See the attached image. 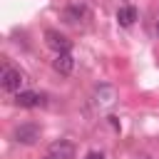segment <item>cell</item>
<instances>
[{"instance_id":"cell-12","label":"cell","mask_w":159,"mask_h":159,"mask_svg":"<svg viewBox=\"0 0 159 159\" xmlns=\"http://www.w3.org/2000/svg\"><path fill=\"white\" fill-rule=\"evenodd\" d=\"M142 159H149V157H142Z\"/></svg>"},{"instance_id":"cell-6","label":"cell","mask_w":159,"mask_h":159,"mask_svg":"<svg viewBox=\"0 0 159 159\" xmlns=\"http://www.w3.org/2000/svg\"><path fill=\"white\" fill-rule=\"evenodd\" d=\"M15 104L17 107H25V109H32V107L45 104V97L40 92H35V89H22V92L15 94Z\"/></svg>"},{"instance_id":"cell-2","label":"cell","mask_w":159,"mask_h":159,"mask_svg":"<svg viewBox=\"0 0 159 159\" xmlns=\"http://www.w3.org/2000/svg\"><path fill=\"white\" fill-rule=\"evenodd\" d=\"M22 72L20 70H15V67H10V65H5L2 67V77H0V84H2V89L5 92H20V87H22Z\"/></svg>"},{"instance_id":"cell-7","label":"cell","mask_w":159,"mask_h":159,"mask_svg":"<svg viewBox=\"0 0 159 159\" xmlns=\"http://www.w3.org/2000/svg\"><path fill=\"white\" fill-rule=\"evenodd\" d=\"M89 12H87V5L84 2H72V5H67L65 7V12H62V17H65V22H82L84 17H87Z\"/></svg>"},{"instance_id":"cell-8","label":"cell","mask_w":159,"mask_h":159,"mask_svg":"<svg viewBox=\"0 0 159 159\" xmlns=\"http://www.w3.org/2000/svg\"><path fill=\"white\" fill-rule=\"evenodd\" d=\"M52 70L60 72V75H70V72L75 70V57H72L70 52H60V55H55V60H52Z\"/></svg>"},{"instance_id":"cell-5","label":"cell","mask_w":159,"mask_h":159,"mask_svg":"<svg viewBox=\"0 0 159 159\" xmlns=\"http://www.w3.org/2000/svg\"><path fill=\"white\" fill-rule=\"evenodd\" d=\"M94 107H99V109H107V107H112L114 104V99H117V94H114V89L109 87V84H97L94 87Z\"/></svg>"},{"instance_id":"cell-1","label":"cell","mask_w":159,"mask_h":159,"mask_svg":"<svg viewBox=\"0 0 159 159\" xmlns=\"http://www.w3.org/2000/svg\"><path fill=\"white\" fill-rule=\"evenodd\" d=\"M12 139L17 142V144H35L37 139H40V127L35 124V122H22V124H17L15 127V132H12Z\"/></svg>"},{"instance_id":"cell-4","label":"cell","mask_w":159,"mask_h":159,"mask_svg":"<svg viewBox=\"0 0 159 159\" xmlns=\"http://www.w3.org/2000/svg\"><path fill=\"white\" fill-rule=\"evenodd\" d=\"M47 157H52V159H75V144L67 142V139H57V142L50 144Z\"/></svg>"},{"instance_id":"cell-9","label":"cell","mask_w":159,"mask_h":159,"mask_svg":"<svg viewBox=\"0 0 159 159\" xmlns=\"http://www.w3.org/2000/svg\"><path fill=\"white\" fill-rule=\"evenodd\" d=\"M134 20H137V7H134V5H122V7L117 10V22H119L122 27L134 25Z\"/></svg>"},{"instance_id":"cell-11","label":"cell","mask_w":159,"mask_h":159,"mask_svg":"<svg viewBox=\"0 0 159 159\" xmlns=\"http://www.w3.org/2000/svg\"><path fill=\"white\" fill-rule=\"evenodd\" d=\"M157 35H159V20H157Z\"/></svg>"},{"instance_id":"cell-3","label":"cell","mask_w":159,"mask_h":159,"mask_svg":"<svg viewBox=\"0 0 159 159\" xmlns=\"http://www.w3.org/2000/svg\"><path fill=\"white\" fill-rule=\"evenodd\" d=\"M45 42H47V47L55 50V55L70 52V50H72V42H70L62 32H57V30H45Z\"/></svg>"},{"instance_id":"cell-10","label":"cell","mask_w":159,"mask_h":159,"mask_svg":"<svg viewBox=\"0 0 159 159\" xmlns=\"http://www.w3.org/2000/svg\"><path fill=\"white\" fill-rule=\"evenodd\" d=\"M84 159H104V154H102V152H87Z\"/></svg>"}]
</instances>
